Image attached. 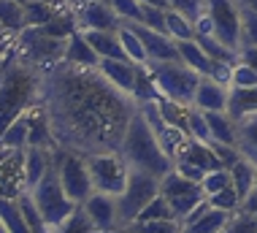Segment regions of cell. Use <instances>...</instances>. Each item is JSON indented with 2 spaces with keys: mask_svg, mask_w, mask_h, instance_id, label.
Instances as JSON below:
<instances>
[{
  "mask_svg": "<svg viewBox=\"0 0 257 233\" xmlns=\"http://www.w3.org/2000/svg\"><path fill=\"white\" fill-rule=\"evenodd\" d=\"M176 44H179V54H182V60H184L192 70H198L200 76H208V73H211L214 60L203 52V46H200L195 38H192V41H176Z\"/></svg>",
  "mask_w": 257,
  "mask_h": 233,
  "instance_id": "cell-23",
  "label": "cell"
},
{
  "mask_svg": "<svg viewBox=\"0 0 257 233\" xmlns=\"http://www.w3.org/2000/svg\"><path fill=\"white\" fill-rule=\"evenodd\" d=\"M108 233H136V230L127 228V225H119V228H114V230H108Z\"/></svg>",
  "mask_w": 257,
  "mask_h": 233,
  "instance_id": "cell-48",
  "label": "cell"
},
{
  "mask_svg": "<svg viewBox=\"0 0 257 233\" xmlns=\"http://www.w3.org/2000/svg\"><path fill=\"white\" fill-rule=\"evenodd\" d=\"M157 195H160V179L157 176H152L147 171H138V168H130L127 185H124L122 195L116 198V203H119V225H133L138 220V214H141Z\"/></svg>",
  "mask_w": 257,
  "mask_h": 233,
  "instance_id": "cell-7",
  "label": "cell"
},
{
  "mask_svg": "<svg viewBox=\"0 0 257 233\" xmlns=\"http://www.w3.org/2000/svg\"><path fill=\"white\" fill-rule=\"evenodd\" d=\"M3 68H6V60H3V49H0V73H3Z\"/></svg>",
  "mask_w": 257,
  "mask_h": 233,
  "instance_id": "cell-51",
  "label": "cell"
},
{
  "mask_svg": "<svg viewBox=\"0 0 257 233\" xmlns=\"http://www.w3.org/2000/svg\"><path fill=\"white\" fill-rule=\"evenodd\" d=\"M230 211H225V209H214V206H208L203 214L198 217L192 225H187L184 233H222L227 228V222H230Z\"/></svg>",
  "mask_w": 257,
  "mask_h": 233,
  "instance_id": "cell-22",
  "label": "cell"
},
{
  "mask_svg": "<svg viewBox=\"0 0 257 233\" xmlns=\"http://www.w3.org/2000/svg\"><path fill=\"white\" fill-rule=\"evenodd\" d=\"M160 195L171 203L173 214H176L182 222L187 220V214H190L192 209H198L203 201H208L203 185H200V182L187 179L184 174L176 171V168L160 179Z\"/></svg>",
  "mask_w": 257,
  "mask_h": 233,
  "instance_id": "cell-9",
  "label": "cell"
},
{
  "mask_svg": "<svg viewBox=\"0 0 257 233\" xmlns=\"http://www.w3.org/2000/svg\"><path fill=\"white\" fill-rule=\"evenodd\" d=\"M241 46H257V11L241 9Z\"/></svg>",
  "mask_w": 257,
  "mask_h": 233,
  "instance_id": "cell-36",
  "label": "cell"
},
{
  "mask_svg": "<svg viewBox=\"0 0 257 233\" xmlns=\"http://www.w3.org/2000/svg\"><path fill=\"white\" fill-rule=\"evenodd\" d=\"M46 114L54 138L68 152H119L122 136L141 106L116 90L98 68H54Z\"/></svg>",
  "mask_w": 257,
  "mask_h": 233,
  "instance_id": "cell-1",
  "label": "cell"
},
{
  "mask_svg": "<svg viewBox=\"0 0 257 233\" xmlns=\"http://www.w3.org/2000/svg\"><path fill=\"white\" fill-rule=\"evenodd\" d=\"M84 158L89 166L95 193H106V195H116L119 198L124 185H127V176H130L127 160L119 152H95V154H84Z\"/></svg>",
  "mask_w": 257,
  "mask_h": 233,
  "instance_id": "cell-8",
  "label": "cell"
},
{
  "mask_svg": "<svg viewBox=\"0 0 257 233\" xmlns=\"http://www.w3.org/2000/svg\"><path fill=\"white\" fill-rule=\"evenodd\" d=\"M241 209H244V211H249V214H254V217H257V187H254L252 193L246 195V201L241 203Z\"/></svg>",
  "mask_w": 257,
  "mask_h": 233,
  "instance_id": "cell-46",
  "label": "cell"
},
{
  "mask_svg": "<svg viewBox=\"0 0 257 233\" xmlns=\"http://www.w3.org/2000/svg\"><path fill=\"white\" fill-rule=\"evenodd\" d=\"M208 203H211L214 209H225V211H230V214H235V211L241 209V195H238V190L233 187V182L227 185L225 190H219V193H214V195H208Z\"/></svg>",
  "mask_w": 257,
  "mask_h": 233,
  "instance_id": "cell-31",
  "label": "cell"
},
{
  "mask_svg": "<svg viewBox=\"0 0 257 233\" xmlns=\"http://www.w3.org/2000/svg\"><path fill=\"white\" fill-rule=\"evenodd\" d=\"M211 149L217 152V158L222 160V166H225V168H233L241 158H244L241 149H238V146H233V144H219V141H211Z\"/></svg>",
  "mask_w": 257,
  "mask_h": 233,
  "instance_id": "cell-43",
  "label": "cell"
},
{
  "mask_svg": "<svg viewBox=\"0 0 257 233\" xmlns=\"http://www.w3.org/2000/svg\"><path fill=\"white\" fill-rule=\"evenodd\" d=\"M152 220H179L176 214H173V209H171V203L163 198V195H157L155 201L149 203L147 209L138 214V220L136 222H152Z\"/></svg>",
  "mask_w": 257,
  "mask_h": 233,
  "instance_id": "cell-33",
  "label": "cell"
},
{
  "mask_svg": "<svg viewBox=\"0 0 257 233\" xmlns=\"http://www.w3.org/2000/svg\"><path fill=\"white\" fill-rule=\"evenodd\" d=\"M127 25H130V30L141 38L144 49H147L149 65H155V62H176V60H182V54H179V44L171 38L168 33L152 30V27L141 25V22H127Z\"/></svg>",
  "mask_w": 257,
  "mask_h": 233,
  "instance_id": "cell-12",
  "label": "cell"
},
{
  "mask_svg": "<svg viewBox=\"0 0 257 233\" xmlns=\"http://www.w3.org/2000/svg\"><path fill=\"white\" fill-rule=\"evenodd\" d=\"M238 149L244 158L257 163V114L238 119Z\"/></svg>",
  "mask_w": 257,
  "mask_h": 233,
  "instance_id": "cell-27",
  "label": "cell"
},
{
  "mask_svg": "<svg viewBox=\"0 0 257 233\" xmlns=\"http://www.w3.org/2000/svg\"><path fill=\"white\" fill-rule=\"evenodd\" d=\"M149 73L155 79V87L160 98H168L173 103H182V106H192L198 93V84L203 76L198 70H192L184 60L176 62H155L149 65Z\"/></svg>",
  "mask_w": 257,
  "mask_h": 233,
  "instance_id": "cell-4",
  "label": "cell"
},
{
  "mask_svg": "<svg viewBox=\"0 0 257 233\" xmlns=\"http://www.w3.org/2000/svg\"><path fill=\"white\" fill-rule=\"evenodd\" d=\"M54 149H44V146H27L25 149V185L27 190H33L41 179L46 176V171L54 163Z\"/></svg>",
  "mask_w": 257,
  "mask_h": 233,
  "instance_id": "cell-18",
  "label": "cell"
},
{
  "mask_svg": "<svg viewBox=\"0 0 257 233\" xmlns=\"http://www.w3.org/2000/svg\"><path fill=\"white\" fill-rule=\"evenodd\" d=\"M230 168H217V171H208L203 176V190H206V195H214V193H219V190H225L227 185H230Z\"/></svg>",
  "mask_w": 257,
  "mask_h": 233,
  "instance_id": "cell-39",
  "label": "cell"
},
{
  "mask_svg": "<svg viewBox=\"0 0 257 233\" xmlns=\"http://www.w3.org/2000/svg\"><path fill=\"white\" fill-rule=\"evenodd\" d=\"M65 44L68 41L52 38L41 27H25L19 35H14L17 54L38 68H49V65H57V62L65 60Z\"/></svg>",
  "mask_w": 257,
  "mask_h": 233,
  "instance_id": "cell-6",
  "label": "cell"
},
{
  "mask_svg": "<svg viewBox=\"0 0 257 233\" xmlns=\"http://www.w3.org/2000/svg\"><path fill=\"white\" fill-rule=\"evenodd\" d=\"M230 179H233V187L238 190L241 201H246V195L254 190L257 185V163H252L249 158H241L238 163L230 168Z\"/></svg>",
  "mask_w": 257,
  "mask_h": 233,
  "instance_id": "cell-24",
  "label": "cell"
},
{
  "mask_svg": "<svg viewBox=\"0 0 257 233\" xmlns=\"http://www.w3.org/2000/svg\"><path fill=\"white\" fill-rule=\"evenodd\" d=\"M87 35V41L92 44V49L98 52L100 60H127L119 41V30L116 33H106V30H81Z\"/></svg>",
  "mask_w": 257,
  "mask_h": 233,
  "instance_id": "cell-19",
  "label": "cell"
},
{
  "mask_svg": "<svg viewBox=\"0 0 257 233\" xmlns=\"http://www.w3.org/2000/svg\"><path fill=\"white\" fill-rule=\"evenodd\" d=\"M206 17L211 22V35H217L225 46L241 49V6L238 0H208Z\"/></svg>",
  "mask_w": 257,
  "mask_h": 233,
  "instance_id": "cell-11",
  "label": "cell"
},
{
  "mask_svg": "<svg viewBox=\"0 0 257 233\" xmlns=\"http://www.w3.org/2000/svg\"><path fill=\"white\" fill-rule=\"evenodd\" d=\"M238 62H244V65L257 70V46H241L238 49Z\"/></svg>",
  "mask_w": 257,
  "mask_h": 233,
  "instance_id": "cell-45",
  "label": "cell"
},
{
  "mask_svg": "<svg viewBox=\"0 0 257 233\" xmlns=\"http://www.w3.org/2000/svg\"><path fill=\"white\" fill-rule=\"evenodd\" d=\"M41 79L44 73L38 65L25 57H6V68L0 73V133L38 101V90L44 84Z\"/></svg>",
  "mask_w": 257,
  "mask_h": 233,
  "instance_id": "cell-2",
  "label": "cell"
},
{
  "mask_svg": "<svg viewBox=\"0 0 257 233\" xmlns=\"http://www.w3.org/2000/svg\"><path fill=\"white\" fill-rule=\"evenodd\" d=\"M119 154L127 160L130 168L147 171L152 176H157V179H163L165 174H171L176 168V160L163 149V144L155 136V130H152V125L147 122L141 109L133 114L127 130H124L122 144H119Z\"/></svg>",
  "mask_w": 257,
  "mask_h": 233,
  "instance_id": "cell-3",
  "label": "cell"
},
{
  "mask_svg": "<svg viewBox=\"0 0 257 233\" xmlns=\"http://www.w3.org/2000/svg\"><path fill=\"white\" fill-rule=\"evenodd\" d=\"M165 3H168V9L184 14V17L192 19V22H198V19L206 14V3H208V0H165Z\"/></svg>",
  "mask_w": 257,
  "mask_h": 233,
  "instance_id": "cell-35",
  "label": "cell"
},
{
  "mask_svg": "<svg viewBox=\"0 0 257 233\" xmlns=\"http://www.w3.org/2000/svg\"><path fill=\"white\" fill-rule=\"evenodd\" d=\"M238 6H241V9H252V11H257V0H238Z\"/></svg>",
  "mask_w": 257,
  "mask_h": 233,
  "instance_id": "cell-47",
  "label": "cell"
},
{
  "mask_svg": "<svg viewBox=\"0 0 257 233\" xmlns=\"http://www.w3.org/2000/svg\"><path fill=\"white\" fill-rule=\"evenodd\" d=\"M81 209L87 211V217L92 220V225L100 233L119 228V203H116V195L92 193L84 203H81Z\"/></svg>",
  "mask_w": 257,
  "mask_h": 233,
  "instance_id": "cell-14",
  "label": "cell"
},
{
  "mask_svg": "<svg viewBox=\"0 0 257 233\" xmlns=\"http://www.w3.org/2000/svg\"><path fill=\"white\" fill-rule=\"evenodd\" d=\"M98 70L116 90H122L124 95L136 98L138 79H141V65H136V62H130V60H100Z\"/></svg>",
  "mask_w": 257,
  "mask_h": 233,
  "instance_id": "cell-15",
  "label": "cell"
},
{
  "mask_svg": "<svg viewBox=\"0 0 257 233\" xmlns=\"http://www.w3.org/2000/svg\"><path fill=\"white\" fill-rule=\"evenodd\" d=\"M222 233H257V217L244 211V209H238L230 217V222H227V228Z\"/></svg>",
  "mask_w": 257,
  "mask_h": 233,
  "instance_id": "cell-37",
  "label": "cell"
},
{
  "mask_svg": "<svg viewBox=\"0 0 257 233\" xmlns=\"http://www.w3.org/2000/svg\"><path fill=\"white\" fill-rule=\"evenodd\" d=\"M176 171L184 174L187 179H192V182H203V176H206V171H200L198 166H190V163H176Z\"/></svg>",
  "mask_w": 257,
  "mask_h": 233,
  "instance_id": "cell-44",
  "label": "cell"
},
{
  "mask_svg": "<svg viewBox=\"0 0 257 233\" xmlns=\"http://www.w3.org/2000/svg\"><path fill=\"white\" fill-rule=\"evenodd\" d=\"M165 33H168L173 41H192L198 35L195 22L187 19L184 14L173 11V9H165Z\"/></svg>",
  "mask_w": 257,
  "mask_h": 233,
  "instance_id": "cell-28",
  "label": "cell"
},
{
  "mask_svg": "<svg viewBox=\"0 0 257 233\" xmlns=\"http://www.w3.org/2000/svg\"><path fill=\"white\" fill-rule=\"evenodd\" d=\"M230 87H257V70L244 65V62H235L233 65V82Z\"/></svg>",
  "mask_w": 257,
  "mask_h": 233,
  "instance_id": "cell-42",
  "label": "cell"
},
{
  "mask_svg": "<svg viewBox=\"0 0 257 233\" xmlns=\"http://www.w3.org/2000/svg\"><path fill=\"white\" fill-rule=\"evenodd\" d=\"M52 233H100L98 228L92 225V220L87 217V211L81 206H76V211L68 217L65 222H60L57 228H52Z\"/></svg>",
  "mask_w": 257,
  "mask_h": 233,
  "instance_id": "cell-30",
  "label": "cell"
},
{
  "mask_svg": "<svg viewBox=\"0 0 257 233\" xmlns=\"http://www.w3.org/2000/svg\"><path fill=\"white\" fill-rule=\"evenodd\" d=\"M0 233H9V228H6V222L0 220Z\"/></svg>",
  "mask_w": 257,
  "mask_h": 233,
  "instance_id": "cell-52",
  "label": "cell"
},
{
  "mask_svg": "<svg viewBox=\"0 0 257 233\" xmlns=\"http://www.w3.org/2000/svg\"><path fill=\"white\" fill-rule=\"evenodd\" d=\"M19 3H22V6H27V3H30V0H19Z\"/></svg>",
  "mask_w": 257,
  "mask_h": 233,
  "instance_id": "cell-53",
  "label": "cell"
},
{
  "mask_svg": "<svg viewBox=\"0 0 257 233\" xmlns=\"http://www.w3.org/2000/svg\"><path fill=\"white\" fill-rule=\"evenodd\" d=\"M254 187H257V185H254Z\"/></svg>",
  "mask_w": 257,
  "mask_h": 233,
  "instance_id": "cell-54",
  "label": "cell"
},
{
  "mask_svg": "<svg viewBox=\"0 0 257 233\" xmlns=\"http://www.w3.org/2000/svg\"><path fill=\"white\" fill-rule=\"evenodd\" d=\"M227 101H230V87H225V84L203 76L198 84V93H195L192 106H195L198 111H227Z\"/></svg>",
  "mask_w": 257,
  "mask_h": 233,
  "instance_id": "cell-16",
  "label": "cell"
},
{
  "mask_svg": "<svg viewBox=\"0 0 257 233\" xmlns=\"http://www.w3.org/2000/svg\"><path fill=\"white\" fill-rule=\"evenodd\" d=\"M108 6L122 17V22H141V0H108Z\"/></svg>",
  "mask_w": 257,
  "mask_h": 233,
  "instance_id": "cell-41",
  "label": "cell"
},
{
  "mask_svg": "<svg viewBox=\"0 0 257 233\" xmlns=\"http://www.w3.org/2000/svg\"><path fill=\"white\" fill-rule=\"evenodd\" d=\"M30 195H33V201H36L41 217H44L46 225H49V230L57 228L60 222H65L68 217L76 211V206H79V203H73L71 198H68L65 187H62V182H60L57 163H52V168L46 171V176L30 190Z\"/></svg>",
  "mask_w": 257,
  "mask_h": 233,
  "instance_id": "cell-5",
  "label": "cell"
},
{
  "mask_svg": "<svg viewBox=\"0 0 257 233\" xmlns=\"http://www.w3.org/2000/svg\"><path fill=\"white\" fill-rule=\"evenodd\" d=\"M0 25L11 35H19L27 27V11L19 0H0Z\"/></svg>",
  "mask_w": 257,
  "mask_h": 233,
  "instance_id": "cell-26",
  "label": "cell"
},
{
  "mask_svg": "<svg viewBox=\"0 0 257 233\" xmlns=\"http://www.w3.org/2000/svg\"><path fill=\"white\" fill-rule=\"evenodd\" d=\"M203 114H206L208 128H211V141L238 146V122L227 111H203Z\"/></svg>",
  "mask_w": 257,
  "mask_h": 233,
  "instance_id": "cell-20",
  "label": "cell"
},
{
  "mask_svg": "<svg viewBox=\"0 0 257 233\" xmlns=\"http://www.w3.org/2000/svg\"><path fill=\"white\" fill-rule=\"evenodd\" d=\"M227 114H230L235 122H238L241 117L257 114V87H230Z\"/></svg>",
  "mask_w": 257,
  "mask_h": 233,
  "instance_id": "cell-21",
  "label": "cell"
},
{
  "mask_svg": "<svg viewBox=\"0 0 257 233\" xmlns=\"http://www.w3.org/2000/svg\"><path fill=\"white\" fill-rule=\"evenodd\" d=\"M25 11H27V27H41V25L49 22L54 14H60L54 6L44 3V0H30V3L25 6Z\"/></svg>",
  "mask_w": 257,
  "mask_h": 233,
  "instance_id": "cell-32",
  "label": "cell"
},
{
  "mask_svg": "<svg viewBox=\"0 0 257 233\" xmlns=\"http://www.w3.org/2000/svg\"><path fill=\"white\" fill-rule=\"evenodd\" d=\"M27 144H30V122H27V114H22L0 133V146L3 149H27Z\"/></svg>",
  "mask_w": 257,
  "mask_h": 233,
  "instance_id": "cell-25",
  "label": "cell"
},
{
  "mask_svg": "<svg viewBox=\"0 0 257 233\" xmlns=\"http://www.w3.org/2000/svg\"><path fill=\"white\" fill-rule=\"evenodd\" d=\"M119 41H122V49H124V54H127V60H130V62H136V65H149L147 49H144L141 38H138V35L130 30V25H127V22L119 27Z\"/></svg>",
  "mask_w": 257,
  "mask_h": 233,
  "instance_id": "cell-29",
  "label": "cell"
},
{
  "mask_svg": "<svg viewBox=\"0 0 257 233\" xmlns=\"http://www.w3.org/2000/svg\"><path fill=\"white\" fill-rule=\"evenodd\" d=\"M141 3H152V6H165V9H168V3H165V0H141Z\"/></svg>",
  "mask_w": 257,
  "mask_h": 233,
  "instance_id": "cell-49",
  "label": "cell"
},
{
  "mask_svg": "<svg viewBox=\"0 0 257 233\" xmlns=\"http://www.w3.org/2000/svg\"><path fill=\"white\" fill-rule=\"evenodd\" d=\"M190 136L198 138V141H206V144H211V128H208V122H206V114H203V111H198L195 106L190 109Z\"/></svg>",
  "mask_w": 257,
  "mask_h": 233,
  "instance_id": "cell-40",
  "label": "cell"
},
{
  "mask_svg": "<svg viewBox=\"0 0 257 233\" xmlns=\"http://www.w3.org/2000/svg\"><path fill=\"white\" fill-rule=\"evenodd\" d=\"M68 3H71V6H76V9H79V6H84V3H92V0H68Z\"/></svg>",
  "mask_w": 257,
  "mask_h": 233,
  "instance_id": "cell-50",
  "label": "cell"
},
{
  "mask_svg": "<svg viewBox=\"0 0 257 233\" xmlns=\"http://www.w3.org/2000/svg\"><path fill=\"white\" fill-rule=\"evenodd\" d=\"M79 17V27L81 30H106V33H116L124 25L122 17L108 6V0H92V3L79 6L76 11Z\"/></svg>",
  "mask_w": 257,
  "mask_h": 233,
  "instance_id": "cell-13",
  "label": "cell"
},
{
  "mask_svg": "<svg viewBox=\"0 0 257 233\" xmlns=\"http://www.w3.org/2000/svg\"><path fill=\"white\" fill-rule=\"evenodd\" d=\"M54 163H57V168H60V182H62V187H65L68 198L81 206V203L95 193L87 158L79 154V152L62 149V152H54Z\"/></svg>",
  "mask_w": 257,
  "mask_h": 233,
  "instance_id": "cell-10",
  "label": "cell"
},
{
  "mask_svg": "<svg viewBox=\"0 0 257 233\" xmlns=\"http://www.w3.org/2000/svg\"><path fill=\"white\" fill-rule=\"evenodd\" d=\"M136 233H184L182 220H152V222H133L127 225Z\"/></svg>",
  "mask_w": 257,
  "mask_h": 233,
  "instance_id": "cell-34",
  "label": "cell"
},
{
  "mask_svg": "<svg viewBox=\"0 0 257 233\" xmlns=\"http://www.w3.org/2000/svg\"><path fill=\"white\" fill-rule=\"evenodd\" d=\"M141 25L152 27V30H160V33H165V6L141 3Z\"/></svg>",
  "mask_w": 257,
  "mask_h": 233,
  "instance_id": "cell-38",
  "label": "cell"
},
{
  "mask_svg": "<svg viewBox=\"0 0 257 233\" xmlns=\"http://www.w3.org/2000/svg\"><path fill=\"white\" fill-rule=\"evenodd\" d=\"M62 62H68V65H76V68H98L100 65V57H98V52L92 49V44L87 41V35L84 33H73L71 38H68V44H65V60Z\"/></svg>",
  "mask_w": 257,
  "mask_h": 233,
  "instance_id": "cell-17",
  "label": "cell"
}]
</instances>
